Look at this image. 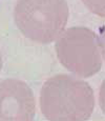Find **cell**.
I'll return each instance as SVG.
<instances>
[{"instance_id": "cell-2", "label": "cell", "mask_w": 105, "mask_h": 121, "mask_svg": "<svg viewBox=\"0 0 105 121\" xmlns=\"http://www.w3.org/2000/svg\"><path fill=\"white\" fill-rule=\"evenodd\" d=\"M69 17L66 0H17L14 19L19 31L36 43L48 44L65 30Z\"/></svg>"}, {"instance_id": "cell-5", "label": "cell", "mask_w": 105, "mask_h": 121, "mask_svg": "<svg viewBox=\"0 0 105 121\" xmlns=\"http://www.w3.org/2000/svg\"><path fill=\"white\" fill-rule=\"evenodd\" d=\"M85 6L95 15L104 18L105 15V5L104 0H82Z\"/></svg>"}, {"instance_id": "cell-3", "label": "cell", "mask_w": 105, "mask_h": 121, "mask_svg": "<svg viewBox=\"0 0 105 121\" xmlns=\"http://www.w3.org/2000/svg\"><path fill=\"white\" fill-rule=\"evenodd\" d=\"M55 50L60 63L80 78H89L101 69L103 43L85 26L66 29L56 39Z\"/></svg>"}, {"instance_id": "cell-6", "label": "cell", "mask_w": 105, "mask_h": 121, "mask_svg": "<svg viewBox=\"0 0 105 121\" xmlns=\"http://www.w3.org/2000/svg\"><path fill=\"white\" fill-rule=\"evenodd\" d=\"M2 69V56H1V52H0V72Z\"/></svg>"}, {"instance_id": "cell-4", "label": "cell", "mask_w": 105, "mask_h": 121, "mask_svg": "<svg viewBox=\"0 0 105 121\" xmlns=\"http://www.w3.org/2000/svg\"><path fill=\"white\" fill-rule=\"evenodd\" d=\"M36 115L34 92L24 81H0V121H29Z\"/></svg>"}, {"instance_id": "cell-1", "label": "cell", "mask_w": 105, "mask_h": 121, "mask_svg": "<svg viewBox=\"0 0 105 121\" xmlns=\"http://www.w3.org/2000/svg\"><path fill=\"white\" fill-rule=\"evenodd\" d=\"M40 108L47 120H87L95 108L94 91L80 77L57 74L42 85Z\"/></svg>"}]
</instances>
